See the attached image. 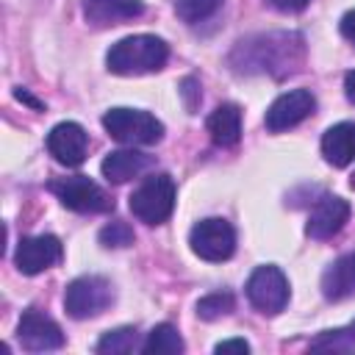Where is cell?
<instances>
[{
	"label": "cell",
	"mask_w": 355,
	"mask_h": 355,
	"mask_svg": "<svg viewBox=\"0 0 355 355\" xmlns=\"http://www.w3.org/2000/svg\"><path fill=\"white\" fill-rule=\"evenodd\" d=\"M64 255V247L55 236L50 233H42V236H28L17 244V252H14V263L22 275H39L50 266H55Z\"/></svg>",
	"instance_id": "10"
},
{
	"label": "cell",
	"mask_w": 355,
	"mask_h": 355,
	"mask_svg": "<svg viewBox=\"0 0 355 355\" xmlns=\"http://www.w3.org/2000/svg\"><path fill=\"white\" fill-rule=\"evenodd\" d=\"M50 191L61 200L64 208L78 211V214H105V211H114V200L105 194V189L97 186L94 180H89L86 175L53 180Z\"/></svg>",
	"instance_id": "8"
},
{
	"label": "cell",
	"mask_w": 355,
	"mask_h": 355,
	"mask_svg": "<svg viewBox=\"0 0 355 355\" xmlns=\"http://www.w3.org/2000/svg\"><path fill=\"white\" fill-rule=\"evenodd\" d=\"M14 94H17V100H22V103H31L33 108H42V103H39V100H33V97H31V94H28L25 89H17Z\"/></svg>",
	"instance_id": "30"
},
{
	"label": "cell",
	"mask_w": 355,
	"mask_h": 355,
	"mask_svg": "<svg viewBox=\"0 0 355 355\" xmlns=\"http://www.w3.org/2000/svg\"><path fill=\"white\" fill-rule=\"evenodd\" d=\"M169 58V47L164 39L153 33H133L111 44L105 53V67L114 75H147L158 72Z\"/></svg>",
	"instance_id": "2"
},
{
	"label": "cell",
	"mask_w": 355,
	"mask_h": 355,
	"mask_svg": "<svg viewBox=\"0 0 355 355\" xmlns=\"http://www.w3.org/2000/svg\"><path fill=\"white\" fill-rule=\"evenodd\" d=\"M17 338H19L22 349H28V352H47V349L64 347L61 327L47 313H42L36 308L22 313V319L17 324Z\"/></svg>",
	"instance_id": "11"
},
{
	"label": "cell",
	"mask_w": 355,
	"mask_h": 355,
	"mask_svg": "<svg viewBox=\"0 0 355 355\" xmlns=\"http://www.w3.org/2000/svg\"><path fill=\"white\" fill-rule=\"evenodd\" d=\"M144 11L141 0H83V17L89 25L108 28V25H122Z\"/></svg>",
	"instance_id": "14"
},
{
	"label": "cell",
	"mask_w": 355,
	"mask_h": 355,
	"mask_svg": "<svg viewBox=\"0 0 355 355\" xmlns=\"http://www.w3.org/2000/svg\"><path fill=\"white\" fill-rule=\"evenodd\" d=\"M322 155L333 166H349L355 161V122L330 125L322 136Z\"/></svg>",
	"instance_id": "15"
},
{
	"label": "cell",
	"mask_w": 355,
	"mask_h": 355,
	"mask_svg": "<svg viewBox=\"0 0 355 355\" xmlns=\"http://www.w3.org/2000/svg\"><path fill=\"white\" fill-rule=\"evenodd\" d=\"M236 300L230 291H214V294H205L200 302H197V316L205 319V322H214V319H222L233 311Z\"/></svg>",
	"instance_id": "22"
},
{
	"label": "cell",
	"mask_w": 355,
	"mask_h": 355,
	"mask_svg": "<svg viewBox=\"0 0 355 355\" xmlns=\"http://www.w3.org/2000/svg\"><path fill=\"white\" fill-rule=\"evenodd\" d=\"M139 347V336H136V327H116V330H108L100 336V341L94 344V349L100 355H128Z\"/></svg>",
	"instance_id": "20"
},
{
	"label": "cell",
	"mask_w": 355,
	"mask_h": 355,
	"mask_svg": "<svg viewBox=\"0 0 355 355\" xmlns=\"http://www.w3.org/2000/svg\"><path fill=\"white\" fill-rule=\"evenodd\" d=\"M316 108V97L308 92V89H291L286 94H280L269 108H266V116H263V125L269 133H283L294 125H300L302 119H308Z\"/></svg>",
	"instance_id": "9"
},
{
	"label": "cell",
	"mask_w": 355,
	"mask_h": 355,
	"mask_svg": "<svg viewBox=\"0 0 355 355\" xmlns=\"http://www.w3.org/2000/svg\"><path fill=\"white\" fill-rule=\"evenodd\" d=\"M183 97H186V108L194 111L197 108V100H200V89H197V80L194 78H186L183 80Z\"/></svg>",
	"instance_id": "28"
},
{
	"label": "cell",
	"mask_w": 355,
	"mask_h": 355,
	"mask_svg": "<svg viewBox=\"0 0 355 355\" xmlns=\"http://www.w3.org/2000/svg\"><path fill=\"white\" fill-rule=\"evenodd\" d=\"M214 352H219V355H222V352H241V355H244V352H250V344H247L244 338H227V341H219V344L214 347Z\"/></svg>",
	"instance_id": "25"
},
{
	"label": "cell",
	"mask_w": 355,
	"mask_h": 355,
	"mask_svg": "<svg viewBox=\"0 0 355 355\" xmlns=\"http://www.w3.org/2000/svg\"><path fill=\"white\" fill-rule=\"evenodd\" d=\"M114 302V286L103 275H83L75 277L64 291V308L72 319H92L100 316Z\"/></svg>",
	"instance_id": "5"
},
{
	"label": "cell",
	"mask_w": 355,
	"mask_h": 355,
	"mask_svg": "<svg viewBox=\"0 0 355 355\" xmlns=\"http://www.w3.org/2000/svg\"><path fill=\"white\" fill-rule=\"evenodd\" d=\"M338 31H341V36L355 47V8L352 11H347L344 17H341V22H338Z\"/></svg>",
	"instance_id": "26"
},
{
	"label": "cell",
	"mask_w": 355,
	"mask_h": 355,
	"mask_svg": "<svg viewBox=\"0 0 355 355\" xmlns=\"http://www.w3.org/2000/svg\"><path fill=\"white\" fill-rule=\"evenodd\" d=\"M344 94H347V100L355 105V69L347 72V78H344Z\"/></svg>",
	"instance_id": "29"
},
{
	"label": "cell",
	"mask_w": 355,
	"mask_h": 355,
	"mask_svg": "<svg viewBox=\"0 0 355 355\" xmlns=\"http://www.w3.org/2000/svg\"><path fill=\"white\" fill-rule=\"evenodd\" d=\"M175 180L166 172H155L150 178H144L133 194L128 197L130 202V214L144 222V225H161L172 216L175 211Z\"/></svg>",
	"instance_id": "3"
},
{
	"label": "cell",
	"mask_w": 355,
	"mask_h": 355,
	"mask_svg": "<svg viewBox=\"0 0 355 355\" xmlns=\"http://www.w3.org/2000/svg\"><path fill=\"white\" fill-rule=\"evenodd\" d=\"M141 352L144 355H178V352H183V338H180L178 327L164 322V324H155L147 333V338L141 344Z\"/></svg>",
	"instance_id": "19"
},
{
	"label": "cell",
	"mask_w": 355,
	"mask_h": 355,
	"mask_svg": "<svg viewBox=\"0 0 355 355\" xmlns=\"http://www.w3.org/2000/svg\"><path fill=\"white\" fill-rule=\"evenodd\" d=\"M349 327H352V330H355V319H352V322H349Z\"/></svg>",
	"instance_id": "31"
},
{
	"label": "cell",
	"mask_w": 355,
	"mask_h": 355,
	"mask_svg": "<svg viewBox=\"0 0 355 355\" xmlns=\"http://www.w3.org/2000/svg\"><path fill=\"white\" fill-rule=\"evenodd\" d=\"M349 219V202L344 197H336V194H322L311 214H308V222H305V233L311 239H333Z\"/></svg>",
	"instance_id": "12"
},
{
	"label": "cell",
	"mask_w": 355,
	"mask_h": 355,
	"mask_svg": "<svg viewBox=\"0 0 355 355\" xmlns=\"http://www.w3.org/2000/svg\"><path fill=\"white\" fill-rule=\"evenodd\" d=\"M100 244L103 247H130L133 244V227L128 222H108L103 230H100Z\"/></svg>",
	"instance_id": "24"
},
{
	"label": "cell",
	"mask_w": 355,
	"mask_h": 355,
	"mask_svg": "<svg viewBox=\"0 0 355 355\" xmlns=\"http://www.w3.org/2000/svg\"><path fill=\"white\" fill-rule=\"evenodd\" d=\"M211 141L219 147H233L241 139V108L236 103H222L208 116Z\"/></svg>",
	"instance_id": "18"
},
{
	"label": "cell",
	"mask_w": 355,
	"mask_h": 355,
	"mask_svg": "<svg viewBox=\"0 0 355 355\" xmlns=\"http://www.w3.org/2000/svg\"><path fill=\"white\" fill-rule=\"evenodd\" d=\"M288 277L275 266V263H263L255 266L252 275L247 277V300L255 311L275 316L288 305Z\"/></svg>",
	"instance_id": "7"
},
{
	"label": "cell",
	"mask_w": 355,
	"mask_h": 355,
	"mask_svg": "<svg viewBox=\"0 0 355 355\" xmlns=\"http://www.w3.org/2000/svg\"><path fill=\"white\" fill-rule=\"evenodd\" d=\"M189 247L202 261H211V263L227 261L236 252V230L222 216L200 219L189 233Z\"/></svg>",
	"instance_id": "6"
},
{
	"label": "cell",
	"mask_w": 355,
	"mask_h": 355,
	"mask_svg": "<svg viewBox=\"0 0 355 355\" xmlns=\"http://www.w3.org/2000/svg\"><path fill=\"white\" fill-rule=\"evenodd\" d=\"M230 67L239 75H294L305 61V39L297 31L255 33L236 42L230 53Z\"/></svg>",
	"instance_id": "1"
},
{
	"label": "cell",
	"mask_w": 355,
	"mask_h": 355,
	"mask_svg": "<svg viewBox=\"0 0 355 355\" xmlns=\"http://www.w3.org/2000/svg\"><path fill=\"white\" fill-rule=\"evenodd\" d=\"M89 150V133L83 130V125L78 122H58L50 133H47V153L64 164V166H78L83 164Z\"/></svg>",
	"instance_id": "13"
},
{
	"label": "cell",
	"mask_w": 355,
	"mask_h": 355,
	"mask_svg": "<svg viewBox=\"0 0 355 355\" xmlns=\"http://www.w3.org/2000/svg\"><path fill=\"white\" fill-rule=\"evenodd\" d=\"M150 166H153V158L144 155V153H136V150H114L100 164L103 178L108 183H125L130 178H139Z\"/></svg>",
	"instance_id": "17"
},
{
	"label": "cell",
	"mask_w": 355,
	"mask_h": 355,
	"mask_svg": "<svg viewBox=\"0 0 355 355\" xmlns=\"http://www.w3.org/2000/svg\"><path fill=\"white\" fill-rule=\"evenodd\" d=\"M311 349H341V352H352L355 349V330L347 327H336V330H322L316 338H311L308 344Z\"/></svg>",
	"instance_id": "21"
},
{
	"label": "cell",
	"mask_w": 355,
	"mask_h": 355,
	"mask_svg": "<svg viewBox=\"0 0 355 355\" xmlns=\"http://www.w3.org/2000/svg\"><path fill=\"white\" fill-rule=\"evenodd\" d=\"M172 3H175V14L189 25L208 19L222 6V0H172Z\"/></svg>",
	"instance_id": "23"
},
{
	"label": "cell",
	"mask_w": 355,
	"mask_h": 355,
	"mask_svg": "<svg viewBox=\"0 0 355 355\" xmlns=\"http://www.w3.org/2000/svg\"><path fill=\"white\" fill-rule=\"evenodd\" d=\"M103 128L111 139L130 147H147L164 139V122L141 108H111L103 114Z\"/></svg>",
	"instance_id": "4"
},
{
	"label": "cell",
	"mask_w": 355,
	"mask_h": 355,
	"mask_svg": "<svg viewBox=\"0 0 355 355\" xmlns=\"http://www.w3.org/2000/svg\"><path fill=\"white\" fill-rule=\"evenodd\" d=\"M272 8H277V11H283V14H297V11H302L311 0H266Z\"/></svg>",
	"instance_id": "27"
},
{
	"label": "cell",
	"mask_w": 355,
	"mask_h": 355,
	"mask_svg": "<svg viewBox=\"0 0 355 355\" xmlns=\"http://www.w3.org/2000/svg\"><path fill=\"white\" fill-rule=\"evenodd\" d=\"M322 294L333 302L355 297V252L336 258L322 275Z\"/></svg>",
	"instance_id": "16"
}]
</instances>
